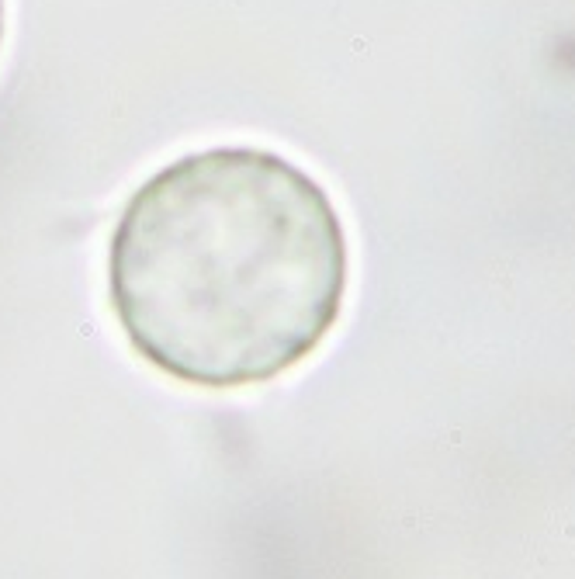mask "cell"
<instances>
[{"mask_svg":"<svg viewBox=\"0 0 575 579\" xmlns=\"http://www.w3.org/2000/svg\"><path fill=\"white\" fill-rule=\"evenodd\" d=\"M108 306L126 344L177 386L278 382L344 320L351 236L305 167L208 146L153 170L108 240Z\"/></svg>","mask_w":575,"mask_h":579,"instance_id":"1","label":"cell"},{"mask_svg":"<svg viewBox=\"0 0 575 579\" xmlns=\"http://www.w3.org/2000/svg\"><path fill=\"white\" fill-rule=\"evenodd\" d=\"M4 38H7V0H0V53H4Z\"/></svg>","mask_w":575,"mask_h":579,"instance_id":"2","label":"cell"}]
</instances>
